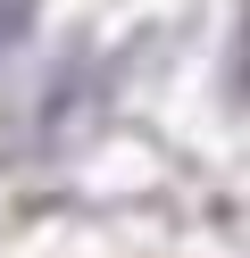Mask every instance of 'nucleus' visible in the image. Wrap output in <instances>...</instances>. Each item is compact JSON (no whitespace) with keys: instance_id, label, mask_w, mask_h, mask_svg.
<instances>
[{"instance_id":"1","label":"nucleus","mask_w":250,"mask_h":258,"mask_svg":"<svg viewBox=\"0 0 250 258\" xmlns=\"http://www.w3.org/2000/svg\"><path fill=\"white\" fill-rule=\"evenodd\" d=\"M25 34H33V0H0V58H9Z\"/></svg>"},{"instance_id":"2","label":"nucleus","mask_w":250,"mask_h":258,"mask_svg":"<svg viewBox=\"0 0 250 258\" xmlns=\"http://www.w3.org/2000/svg\"><path fill=\"white\" fill-rule=\"evenodd\" d=\"M242 84H250V17H242Z\"/></svg>"}]
</instances>
